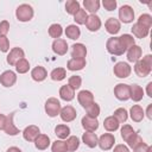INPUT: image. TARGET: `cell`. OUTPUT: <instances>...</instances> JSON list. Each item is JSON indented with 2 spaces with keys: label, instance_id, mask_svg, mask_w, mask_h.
<instances>
[{
  "label": "cell",
  "instance_id": "37",
  "mask_svg": "<svg viewBox=\"0 0 152 152\" xmlns=\"http://www.w3.org/2000/svg\"><path fill=\"white\" fill-rule=\"evenodd\" d=\"M50 76H51V78H52L53 81H62V80L65 78L66 71H65L64 68H56V69H53V70L51 71Z\"/></svg>",
  "mask_w": 152,
  "mask_h": 152
},
{
  "label": "cell",
  "instance_id": "29",
  "mask_svg": "<svg viewBox=\"0 0 152 152\" xmlns=\"http://www.w3.org/2000/svg\"><path fill=\"white\" fill-rule=\"evenodd\" d=\"M119 121L112 115V116H108L104 119L103 121V126H104V129H107L108 132H114L119 128Z\"/></svg>",
  "mask_w": 152,
  "mask_h": 152
},
{
  "label": "cell",
  "instance_id": "50",
  "mask_svg": "<svg viewBox=\"0 0 152 152\" xmlns=\"http://www.w3.org/2000/svg\"><path fill=\"white\" fill-rule=\"evenodd\" d=\"M10 31V24L7 20H2L0 23V36H6Z\"/></svg>",
  "mask_w": 152,
  "mask_h": 152
},
{
  "label": "cell",
  "instance_id": "41",
  "mask_svg": "<svg viewBox=\"0 0 152 152\" xmlns=\"http://www.w3.org/2000/svg\"><path fill=\"white\" fill-rule=\"evenodd\" d=\"M87 17H88V14H87V12H86V10H82V8H80L75 14H74V20L77 23V24H80V25H82V24H84L86 23V20H87Z\"/></svg>",
  "mask_w": 152,
  "mask_h": 152
},
{
  "label": "cell",
  "instance_id": "35",
  "mask_svg": "<svg viewBox=\"0 0 152 152\" xmlns=\"http://www.w3.org/2000/svg\"><path fill=\"white\" fill-rule=\"evenodd\" d=\"M62 33H63V28H62V26L59 24L50 25V27H49V36L50 37H52L55 39H58V38H61Z\"/></svg>",
  "mask_w": 152,
  "mask_h": 152
},
{
  "label": "cell",
  "instance_id": "36",
  "mask_svg": "<svg viewBox=\"0 0 152 152\" xmlns=\"http://www.w3.org/2000/svg\"><path fill=\"white\" fill-rule=\"evenodd\" d=\"M65 144H66V148H68V151L72 152V151H76V150L78 148V146H80V140H78L77 137L71 135V137H68Z\"/></svg>",
  "mask_w": 152,
  "mask_h": 152
},
{
  "label": "cell",
  "instance_id": "40",
  "mask_svg": "<svg viewBox=\"0 0 152 152\" xmlns=\"http://www.w3.org/2000/svg\"><path fill=\"white\" fill-rule=\"evenodd\" d=\"M51 150H52V152H68L66 144L63 140H56V141H53L52 142V146H51Z\"/></svg>",
  "mask_w": 152,
  "mask_h": 152
},
{
  "label": "cell",
  "instance_id": "46",
  "mask_svg": "<svg viewBox=\"0 0 152 152\" xmlns=\"http://www.w3.org/2000/svg\"><path fill=\"white\" fill-rule=\"evenodd\" d=\"M137 23H139V24L146 26L147 28H150L152 26V17L150 14H141Z\"/></svg>",
  "mask_w": 152,
  "mask_h": 152
},
{
  "label": "cell",
  "instance_id": "52",
  "mask_svg": "<svg viewBox=\"0 0 152 152\" xmlns=\"http://www.w3.org/2000/svg\"><path fill=\"white\" fill-rule=\"evenodd\" d=\"M6 119H7V116H6V115L0 114V129H4L5 124H6Z\"/></svg>",
  "mask_w": 152,
  "mask_h": 152
},
{
  "label": "cell",
  "instance_id": "14",
  "mask_svg": "<svg viewBox=\"0 0 152 152\" xmlns=\"http://www.w3.org/2000/svg\"><path fill=\"white\" fill-rule=\"evenodd\" d=\"M59 115H61V119L63 121L70 122V121H72V120L76 119V115L77 114H76V110H75V108L72 106H65V107H63L61 109Z\"/></svg>",
  "mask_w": 152,
  "mask_h": 152
},
{
  "label": "cell",
  "instance_id": "20",
  "mask_svg": "<svg viewBox=\"0 0 152 152\" xmlns=\"http://www.w3.org/2000/svg\"><path fill=\"white\" fill-rule=\"evenodd\" d=\"M86 66V59L84 58H71L66 63V69L71 71L82 70Z\"/></svg>",
  "mask_w": 152,
  "mask_h": 152
},
{
  "label": "cell",
  "instance_id": "5",
  "mask_svg": "<svg viewBox=\"0 0 152 152\" xmlns=\"http://www.w3.org/2000/svg\"><path fill=\"white\" fill-rule=\"evenodd\" d=\"M113 71H114V75L116 77H119V78H126V77H128L131 75L132 69H131V66H129L128 63H126V62H119V63H116L114 65Z\"/></svg>",
  "mask_w": 152,
  "mask_h": 152
},
{
  "label": "cell",
  "instance_id": "4",
  "mask_svg": "<svg viewBox=\"0 0 152 152\" xmlns=\"http://www.w3.org/2000/svg\"><path fill=\"white\" fill-rule=\"evenodd\" d=\"M106 48H107V51H108L110 55H114V56H121V55H124V52H125V50H124L122 46L120 45L119 37H110V38L107 40Z\"/></svg>",
  "mask_w": 152,
  "mask_h": 152
},
{
  "label": "cell",
  "instance_id": "13",
  "mask_svg": "<svg viewBox=\"0 0 152 152\" xmlns=\"http://www.w3.org/2000/svg\"><path fill=\"white\" fill-rule=\"evenodd\" d=\"M77 100H78V102L82 107L87 108L89 104H91L94 102V95L89 90H81L77 94Z\"/></svg>",
  "mask_w": 152,
  "mask_h": 152
},
{
  "label": "cell",
  "instance_id": "31",
  "mask_svg": "<svg viewBox=\"0 0 152 152\" xmlns=\"http://www.w3.org/2000/svg\"><path fill=\"white\" fill-rule=\"evenodd\" d=\"M65 36H66L68 38L75 40V39H77V38H80V36H81V30H80V27L76 26V25H69V26L65 28Z\"/></svg>",
  "mask_w": 152,
  "mask_h": 152
},
{
  "label": "cell",
  "instance_id": "8",
  "mask_svg": "<svg viewBox=\"0 0 152 152\" xmlns=\"http://www.w3.org/2000/svg\"><path fill=\"white\" fill-rule=\"evenodd\" d=\"M114 95L120 101H126L129 99V86L125 83H119L114 88Z\"/></svg>",
  "mask_w": 152,
  "mask_h": 152
},
{
  "label": "cell",
  "instance_id": "42",
  "mask_svg": "<svg viewBox=\"0 0 152 152\" xmlns=\"http://www.w3.org/2000/svg\"><path fill=\"white\" fill-rule=\"evenodd\" d=\"M81 84H82V78H81L80 76H77V75H74V76L69 77V81H68V86H69L71 89L76 90V89H78V88L81 87Z\"/></svg>",
  "mask_w": 152,
  "mask_h": 152
},
{
  "label": "cell",
  "instance_id": "2",
  "mask_svg": "<svg viewBox=\"0 0 152 152\" xmlns=\"http://www.w3.org/2000/svg\"><path fill=\"white\" fill-rule=\"evenodd\" d=\"M15 17L19 21H28L33 17V8L27 4H21L15 10Z\"/></svg>",
  "mask_w": 152,
  "mask_h": 152
},
{
  "label": "cell",
  "instance_id": "38",
  "mask_svg": "<svg viewBox=\"0 0 152 152\" xmlns=\"http://www.w3.org/2000/svg\"><path fill=\"white\" fill-rule=\"evenodd\" d=\"M28 69H30V63H28V61L25 59V58H21V59L15 64V70H17V72H19V74H25V72L28 71Z\"/></svg>",
  "mask_w": 152,
  "mask_h": 152
},
{
  "label": "cell",
  "instance_id": "10",
  "mask_svg": "<svg viewBox=\"0 0 152 152\" xmlns=\"http://www.w3.org/2000/svg\"><path fill=\"white\" fill-rule=\"evenodd\" d=\"M25 53H24V50L20 49V48H13L10 53L7 55V63L10 65H15L21 58H24Z\"/></svg>",
  "mask_w": 152,
  "mask_h": 152
},
{
  "label": "cell",
  "instance_id": "21",
  "mask_svg": "<svg viewBox=\"0 0 152 152\" xmlns=\"http://www.w3.org/2000/svg\"><path fill=\"white\" fill-rule=\"evenodd\" d=\"M46 76H48L46 69H45L44 66H40V65L33 68L32 71H31V77H32L36 82H42V81H44V80L46 78Z\"/></svg>",
  "mask_w": 152,
  "mask_h": 152
},
{
  "label": "cell",
  "instance_id": "49",
  "mask_svg": "<svg viewBox=\"0 0 152 152\" xmlns=\"http://www.w3.org/2000/svg\"><path fill=\"white\" fill-rule=\"evenodd\" d=\"M151 146H148L147 144H145L144 141L141 144H139L137 147L133 148V152H151Z\"/></svg>",
  "mask_w": 152,
  "mask_h": 152
},
{
  "label": "cell",
  "instance_id": "22",
  "mask_svg": "<svg viewBox=\"0 0 152 152\" xmlns=\"http://www.w3.org/2000/svg\"><path fill=\"white\" fill-rule=\"evenodd\" d=\"M71 48H72V50H71V57L72 58H84L86 57V55H87V48L83 44L76 43Z\"/></svg>",
  "mask_w": 152,
  "mask_h": 152
},
{
  "label": "cell",
  "instance_id": "26",
  "mask_svg": "<svg viewBox=\"0 0 152 152\" xmlns=\"http://www.w3.org/2000/svg\"><path fill=\"white\" fill-rule=\"evenodd\" d=\"M129 114H131V119L134 121V122H140L142 119H144V109L139 106V104H134L131 110H129Z\"/></svg>",
  "mask_w": 152,
  "mask_h": 152
},
{
  "label": "cell",
  "instance_id": "7",
  "mask_svg": "<svg viewBox=\"0 0 152 152\" xmlns=\"http://www.w3.org/2000/svg\"><path fill=\"white\" fill-rule=\"evenodd\" d=\"M114 142H115V138H114V135H113L112 133H104V134H102V135L99 138V140H97V145H99L100 148L103 150V151L110 150V148L113 147Z\"/></svg>",
  "mask_w": 152,
  "mask_h": 152
},
{
  "label": "cell",
  "instance_id": "9",
  "mask_svg": "<svg viewBox=\"0 0 152 152\" xmlns=\"http://www.w3.org/2000/svg\"><path fill=\"white\" fill-rule=\"evenodd\" d=\"M17 82V75L12 70H6L0 75V83L4 87H12Z\"/></svg>",
  "mask_w": 152,
  "mask_h": 152
},
{
  "label": "cell",
  "instance_id": "34",
  "mask_svg": "<svg viewBox=\"0 0 152 152\" xmlns=\"http://www.w3.org/2000/svg\"><path fill=\"white\" fill-rule=\"evenodd\" d=\"M80 8H81L80 7V2L76 1V0H68L65 2V11H66L68 14H72L74 15Z\"/></svg>",
  "mask_w": 152,
  "mask_h": 152
},
{
  "label": "cell",
  "instance_id": "16",
  "mask_svg": "<svg viewBox=\"0 0 152 152\" xmlns=\"http://www.w3.org/2000/svg\"><path fill=\"white\" fill-rule=\"evenodd\" d=\"M84 24H86L87 28H88L89 31H91V32H95V31H97V30L101 27V20H100V18H99L96 14H90V15H88Z\"/></svg>",
  "mask_w": 152,
  "mask_h": 152
},
{
  "label": "cell",
  "instance_id": "39",
  "mask_svg": "<svg viewBox=\"0 0 152 152\" xmlns=\"http://www.w3.org/2000/svg\"><path fill=\"white\" fill-rule=\"evenodd\" d=\"M87 115L88 116H91V118H97L100 115V106L96 103V102H93L91 104H89L87 108Z\"/></svg>",
  "mask_w": 152,
  "mask_h": 152
},
{
  "label": "cell",
  "instance_id": "48",
  "mask_svg": "<svg viewBox=\"0 0 152 152\" xmlns=\"http://www.w3.org/2000/svg\"><path fill=\"white\" fill-rule=\"evenodd\" d=\"M102 5L103 7L107 10V11H114L116 8V1L115 0H103L102 1Z\"/></svg>",
  "mask_w": 152,
  "mask_h": 152
},
{
  "label": "cell",
  "instance_id": "27",
  "mask_svg": "<svg viewBox=\"0 0 152 152\" xmlns=\"http://www.w3.org/2000/svg\"><path fill=\"white\" fill-rule=\"evenodd\" d=\"M59 96L64 101H71L75 97V90L71 89L69 86H62L59 89Z\"/></svg>",
  "mask_w": 152,
  "mask_h": 152
},
{
  "label": "cell",
  "instance_id": "47",
  "mask_svg": "<svg viewBox=\"0 0 152 152\" xmlns=\"http://www.w3.org/2000/svg\"><path fill=\"white\" fill-rule=\"evenodd\" d=\"M10 50V42L6 36H0V51L7 52Z\"/></svg>",
  "mask_w": 152,
  "mask_h": 152
},
{
  "label": "cell",
  "instance_id": "11",
  "mask_svg": "<svg viewBox=\"0 0 152 152\" xmlns=\"http://www.w3.org/2000/svg\"><path fill=\"white\" fill-rule=\"evenodd\" d=\"M82 127L87 131V132H95L99 128V121L96 118H91V116H83L81 120Z\"/></svg>",
  "mask_w": 152,
  "mask_h": 152
},
{
  "label": "cell",
  "instance_id": "32",
  "mask_svg": "<svg viewBox=\"0 0 152 152\" xmlns=\"http://www.w3.org/2000/svg\"><path fill=\"white\" fill-rule=\"evenodd\" d=\"M83 6L91 14H95L100 8V1L99 0H84L83 1Z\"/></svg>",
  "mask_w": 152,
  "mask_h": 152
},
{
  "label": "cell",
  "instance_id": "24",
  "mask_svg": "<svg viewBox=\"0 0 152 152\" xmlns=\"http://www.w3.org/2000/svg\"><path fill=\"white\" fill-rule=\"evenodd\" d=\"M132 32H133V34L137 37V38H145L147 34H148V32H150V28H147L146 26H144V25H141V24H139V23H135L133 26H132Z\"/></svg>",
  "mask_w": 152,
  "mask_h": 152
},
{
  "label": "cell",
  "instance_id": "30",
  "mask_svg": "<svg viewBox=\"0 0 152 152\" xmlns=\"http://www.w3.org/2000/svg\"><path fill=\"white\" fill-rule=\"evenodd\" d=\"M119 42H120V45L122 46V49H124L125 51L128 50L131 46L134 45V38H133V36L127 34V33L120 36V37H119Z\"/></svg>",
  "mask_w": 152,
  "mask_h": 152
},
{
  "label": "cell",
  "instance_id": "17",
  "mask_svg": "<svg viewBox=\"0 0 152 152\" xmlns=\"http://www.w3.org/2000/svg\"><path fill=\"white\" fill-rule=\"evenodd\" d=\"M13 118H14V113H11L7 119H6V124L4 127V131L8 134V135H17L19 134V128L15 127L14 122H13Z\"/></svg>",
  "mask_w": 152,
  "mask_h": 152
},
{
  "label": "cell",
  "instance_id": "25",
  "mask_svg": "<svg viewBox=\"0 0 152 152\" xmlns=\"http://www.w3.org/2000/svg\"><path fill=\"white\" fill-rule=\"evenodd\" d=\"M97 140H99L97 139V135L94 132H86L82 135V141L88 147H90V148H93V147H95L97 145Z\"/></svg>",
  "mask_w": 152,
  "mask_h": 152
},
{
  "label": "cell",
  "instance_id": "23",
  "mask_svg": "<svg viewBox=\"0 0 152 152\" xmlns=\"http://www.w3.org/2000/svg\"><path fill=\"white\" fill-rule=\"evenodd\" d=\"M142 96H144V90L140 86H138V84L129 86V99L138 102L142 99Z\"/></svg>",
  "mask_w": 152,
  "mask_h": 152
},
{
  "label": "cell",
  "instance_id": "15",
  "mask_svg": "<svg viewBox=\"0 0 152 152\" xmlns=\"http://www.w3.org/2000/svg\"><path fill=\"white\" fill-rule=\"evenodd\" d=\"M52 51L59 56L65 55L68 52V43L62 38L55 39L52 43Z\"/></svg>",
  "mask_w": 152,
  "mask_h": 152
},
{
  "label": "cell",
  "instance_id": "55",
  "mask_svg": "<svg viewBox=\"0 0 152 152\" xmlns=\"http://www.w3.org/2000/svg\"><path fill=\"white\" fill-rule=\"evenodd\" d=\"M6 152H21V150L18 148V147H15V146H12V147H10Z\"/></svg>",
  "mask_w": 152,
  "mask_h": 152
},
{
  "label": "cell",
  "instance_id": "43",
  "mask_svg": "<svg viewBox=\"0 0 152 152\" xmlns=\"http://www.w3.org/2000/svg\"><path fill=\"white\" fill-rule=\"evenodd\" d=\"M113 116H114L119 122H125V121L127 120V118H128V114H127V110H126L125 108H118V109H115Z\"/></svg>",
  "mask_w": 152,
  "mask_h": 152
},
{
  "label": "cell",
  "instance_id": "18",
  "mask_svg": "<svg viewBox=\"0 0 152 152\" xmlns=\"http://www.w3.org/2000/svg\"><path fill=\"white\" fill-rule=\"evenodd\" d=\"M141 55H142L141 48L139 45H135L134 44L127 51V59H128V62H134L135 63L137 61H139L141 58Z\"/></svg>",
  "mask_w": 152,
  "mask_h": 152
},
{
  "label": "cell",
  "instance_id": "51",
  "mask_svg": "<svg viewBox=\"0 0 152 152\" xmlns=\"http://www.w3.org/2000/svg\"><path fill=\"white\" fill-rule=\"evenodd\" d=\"M113 152H129V150H128L127 146H125L122 144H119V145H116L114 147V151Z\"/></svg>",
  "mask_w": 152,
  "mask_h": 152
},
{
  "label": "cell",
  "instance_id": "28",
  "mask_svg": "<svg viewBox=\"0 0 152 152\" xmlns=\"http://www.w3.org/2000/svg\"><path fill=\"white\" fill-rule=\"evenodd\" d=\"M34 145H36V147L38 148V150H46L48 147H49V145H50V138H49V135H46V134H39L37 138H36V140H34Z\"/></svg>",
  "mask_w": 152,
  "mask_h": 152
},
{
  "label": "cell",
  "instance_id": "19",
  "mask_svg": "<svg viewBox=\"0 0 152 152\" xmlns=\"http://www.w3.org/2000/svg\"><path fill=\"white\" fill-rule=\"evenodd\" d=\"M104 27H106V31L110 34H116L119 31H120V21L115 18H108L107 21L104 23Z\"/></svg>",
  "mask_w": 152,
  "mask_h": 152
},
{
  "label": "cell",
  "instance_id": "1",
  "mask_svg": "<svg viewBox=\"0 0 152 152\" xmlns=\"http://www.w3.org/2000/svg\"><path fill=\"white\" fill-rule=\"evenodd\" d=\"M152 70V56L151 55H146L142 59H139L135 62L134 65V72L139 76V77H146L150 75Z\"/></svg>",
  "mask_w": 152,
  "mask_h": 152
},
{
  "label": "cell",
  "instance_id": "44",
  "mask_svg": "<svg viewBox=\"0 0 152 152\" xmlns=\"http://www.w3.org/2000/svg\"><path fill=\"white\" fill-rule=\"evenodd\" d=\"M134 133H135V131H134V129L132 128V126H129V125H124L122 128H121V137H122V139H124L125 141H127Z\"/></svg>",
  "mask_w": 152,
  "mask_h": 152
},
{
  "label": "cell",
  "instance_id": "45",
  "mask_svg": "<svg viewBox=\"0 0 152 152\" xmlns=\"http://www.w3.org/2000/svg\"><path fill=\"white\" fill-rule=\"evenodd\" d=\"M127 144H128V146L129 147H132V148H134V147H137L139 144H141L142 142V139H141V137L138 134V133H134L127 141H126Z\"/></svg>",
  "mask_w": 152,
  "mask_h": 152
},
{
  "label": "cell",
  "instance_id": "12",
  "mask_svg": "<svg viewBox=\"0 0 152 152\" xmlns=\"http://www.w3.org/2000/svg\"><path fill=\"white\" fill-rule=\"evenodd\" d=\"M40 134V129L36 125H30L23 131V137L26 141H34L36 138Z\"/></svg>",
  "mask_w": 152,
  "mask_h": 152
},
{
  "label": "cell",
  "instance_id": "33",
  "mask_svg": "<svg viewBox=\"0 0 152 152\" xmlns=\"http://www.w3.org/2000/svg\"><path fill=\"white\" fill-rule=\"evenodd\" d=\"M55 134L59 139H66L70 134V128L66 125H57L55 128Z\"/></svg>",
  "mask_w": 152,
  "mask_h": 152
},
{
  "label": "cell",
  "instance_id": "3",
  "mask_svg": "<svg viewBox=\"0 0 152 152\" xmlns=\"http://www.w3.org/2000/svg\"><path fill=\"white\" fill-rule=\"evenodd\" d=\"M62 107H61V102L56 99V97H50L46 100L45 102V112L50 118L57 116L61 112Z\"/></svg>",
  "mask_w": 152,
  "mask_h": 152
},
{
  "label": "cell",
  "instance_id": "53",
  "mask_svg": "<svg viewBox=\"0 0 152 152\" xmlns=\"http://www.w3.org/2000/svg\"><path fill=\"white\" fill-rule=\"evenodd\" d=\"M146 115H147V118L151 120L152 119V104H148L147 106V110H146Z\"/></svg>",
  "mask_w": 152,
  "mask_h": 152
},
{
  "label": "cell",
  "instance_id": "6",
  "mask_svg": "<svg viewBox=\"0 0 152 152\" xmlns=\"http://www.w3.org/2000/svg\"><path fill=\"white\" fill-rule=\"evenodd\" d=\"M119 19L122 23H125V24L132 23L133 19H134V11H133V8L129 5L121 6L120 10H119Z\"/></svg>",
  "mask_w": 152,
  "mask_h": 152
},
{
  "label": "cell",
  "instance_id": "54",
  "mask_svg": "<svg viewBox=\"0 0 152 152\" xmlns=\"http://www.w3.org/2000/svg\"><path fill=\"white\" fill-rule=\"evenodd\" d=\"M147 95L150 96V97H152V82H150L148 84H147Z\"/></svg>",
  "mask_w": 152,
  "mask_h": 152
}]
</instances>
